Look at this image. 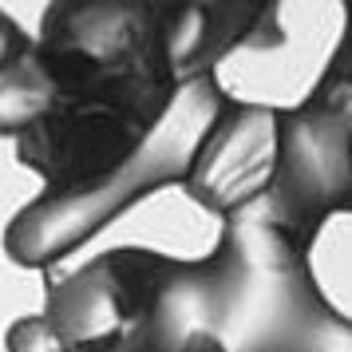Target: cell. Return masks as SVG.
<instances>
[{"mask_svg": "<svg viewBox=\"0 0 352 352\" xmlns=\"http://www.w3.org/2000/svg\"><path fill=\"white\" fill-rule=\"evenodd\" d=\"M36 52L56 103L20 135L16 155L48 178V190H76L119 170L182 87L170 64V4H52Z\"/></svg>", "mask_w": 352, "mask_h": 352, "instance_id": "6da1fadb", "label": "cell"}, {"mask_svg": "<svg viewBox=\"0 0 352 352\" xmlns=\"http://www.w3.org/2000/svg\"><path fill=\"white\" fill-rule=\"evenodd\" d=\"M214 352H352V317L320 293L309 245L245 210L210 250Z\"/></svg>", "mask_w": 352, "mask_h": 352, "instance_id": "7a4b0ae2", "label": "cell"}, {"mask_svg": "<svg viewBox=\"0 0 352 352\" xmlns=\"http://www.w3.org/2000/svg\"><path fill=\"white\" fill-rule=\"evenodd\" d=\"M230 99L214 76H202L178 87L175 103L166 107L159 127L131 155L119 170L76 190H44L36 202L20 210L4 230V250L24 270H48L52 261L72 254L76 245L115 222L131 202L170 182H186L190 162L198 159L210 131L218 127Z\"/></svg>", "mask_w": 352, "mask_h": 352, "instance_id": "3957f363", "label": "cell"}, {"mask_svg": "<svg viewBox=\"0 0 352 352\" xmlns=\"http://www.w3.org/2000/svg\"><path fill=\"white\" fill-rule=\"evenodd\" d=\"M254 214L309 250L333 214H352V80L320 72L305 103L281 111L277 178Z\"/></svg>", "mask_w": 352, "mask_h": 352, "instance_id": "277c9868", "label": "cell"}, {"mask_svg": "<svg viewBox=\"0 0 352 352\" xmlns=\"http://www.w3.org/2000/svg\"><path fill=\"white\" fill-rule=\"evenodd\" d=\"M281 159V107L234 103L218 119L186 175V194L226 222L254 210L270 194Z\"/></svg>", "mask_w": 352, "mask_h": 352, "instance_id": "5b68a950", "label": "cell"}, {"mask_svg": "<svg viewBox=\"0 0 352 352\" xmlns=\"http://www.w3.org/2000/svg\"><path fill=\"white\" fill-rule=\"evenodd\" d=\"M285 40L277 4H170V64L178 83L210 76L238 48H277Z\"/></svg>", "mask_w": 352, "mask_h": 352, "instance_id": "8992f818", "label": "cell"}, {"mask_svg": "<svg viewBox=\"0 0 352 352\" xmlns=\"http://www.w3.org/2000/svg\"><path fill=\"white\" fill-rule=\"evenodd\" d=\"M32 48H36L32 40L20 32V28L4 16V12H0V83H4V76H8V72H12V67H16Z\"/></svg>", "mask_w": 352, "mask_h": 352, "instance_id": "52a82bcc", "label": "cell"}, {"mask_svg": "<svg viewBox=\"0 0 352 352\" xmlns=\"http://www.w3.org/2000/svg\"><path fill=\"white\" fill-rule=\"evenodd\" d=\"M324 76L352 80V4H344V32H340V44H336L333 60L324 64Z\"/></svg>", "mask_w": 352, "mask_h": 352, "instance_id": "ba28073f", "label": "cell"}]
</instances>
